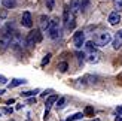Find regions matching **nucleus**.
<instances>
[{
  "mask_svg": "<svg viewBox=\"0 0 122 121\" xmlns=\"http://www.w3.org/2000/svg\"><path fill=\"white\" fill-rule=\"evenodd\" d=\"M115 121H122V118L121 117H116V120H115Z\"/></svg>",
  "mask_w": 122,
  "mask_h": 121,
  "instance_id": "obj_30",
  "label": "nucleus"
},
{
  "mask_svg": "<svg viewBox=\"0 0 122 121\" xmlns=\"http://www.w3.org/2000/svg\"><path fill=\"white\" fill-rule=\"evenodd\" d=\"M6 81H8V79H6L5 76H2V75H0V84H6Z\"/></svg>",
  "mask_w": 122,
  "mask_h": 121,
  "instance_id": "obj_25",
  "label": "nucleus"
},
{
  "mask_svg": "<svg viewBox=\"0 0 122 121\" xmlns=\"http://www.w3.org/2000/svg\"><path fill=\"white\" fill-rule=\"evenodd\" d=\"M39 42H42V33H40L39 28H34V30H31V32L27 34L25 44H27V46H33L36 44H39Z\"/></svg>",
  "mask_w": 122,
  "mask_h": 121,
  "instance_id": "obj_3",
  "label": "nucleus"
},
{
  "mask_svg": "<svg viewBox=\"0 0 122 121\" xmlns=\"http://www.w3.org/2000/svg\"><path fill=\"white\" fill-rule=\"evenodd\" d=\"M69 9H70L71 14H76V12H79V11H81V2H79V0H71Z\"/></svg>",
  "mask_w": 122,
  "mask_h": 121,
  "instance_id": "obj_12",
  "label": "nucleus"
},
{
  "mask_svg": "<svg viewBox=\"0 0 122 121\" xmlns=\"http://www.w3.org/2000/svg\"><path fill=\"white\" fill-rule=\"evenodd\" d=\"M37 93H39V90H31V91H24V93H21V96H22V97H34Z\"/></svg>",
  "mask_w": 122,
  "mask_h": 121,
  "instance_id": "obj_16",
  "label": "nucleus"
},
{
  "mask_svg": "<svg viewBox=\"0 0 122 121\" xmlns=\"http://www.w3.org/2000/svg\"><path fill=\"white\" fill-rule=\"evenodd\" d=\"M21 24H22V27H27V28H31V27H33V18H31V14H30L28 11L22 12Z\"/></svg>",
  "mask_w": 122,
  "mask_h": 121,
  "instance_id": "obj_6",
  "label": "nucleus"
},
{
  "mask_svg": "<svg viewBox=\"0 0 122 121\" xmlns=\"http://www.w3.org/2000/svg\"><path fill=\"white\" fill-rule=\"evenodd\" d=\"M100 57H101V54L98 51H95V50L88 51V61H91V63H98L100 61Z\"/></svg>",
  "mask_w": 122,
  "mask_h": 121,
  "instance_id": "obj_9",
  "label": "nucleus"
},
{
  "mask_svg": "<svg viewBox=\"0 0 122 121\" xmlns=\"http://www.w3.org/2000/svg\"><path fill=\"white\" fill-rule=\"evenodd\" d=\"M27 81L25 79H12L10 81V84H9V88H15V87H18V85H22V84H25Z\"/></svg>",
  "mask_w": 122,
  "mask_h": 121,
  "instance_id": "obj_15",
  "label": "nucleus"
},
{
  "mask_svg": "<svg viewBox=\"0 0 122 121\" xmlns=\"http://www.w3.org/2000/svg\"><path fill=\"white\" fill-rule=\"evenodd\" d=\"M73 44L77 50H81V48L85 45V33L83 32H76L73 34Z\"/></svg>",
  "mask_w": 122,
  "mask_h": 121,
  "instance_id": "obj_5",
  "label": "nucleus"
},
{
  "mask_svg": "<svg viewBox=\"0 0 122 121\" xmlns=\"http://www.w3.org/2000/svg\"><path fill=\"white\" fill-rule=\"evenodd\" d=\"M0 21H2V20H0Z\"/></svg>",
  "mask_w": 122,
  "mask_h": 121,
  "instance_id": "obj_31",
  "label": "nucleus"
},
{
  "mask_svg": "<svg viewBox=\"0 0 122 121\" xmlns=\"http://www.w3.org/2000/svg\"><path fill=\"white\" fill-rule=\"evenodd\" d=\"M12 103H15V100H14V99H10V100H8V105H12Z\"/></svg>",
  "mask_w": 122,
  "mask_h": 121,
  "instance_id": "obj_27",
  "label": "nucleus"
},
{
  "mask_svg": "<svg viewBox=\"0 0 122 121\" xmlns=\"http://www.w3.org/2000/svg\"><path fill=\"white\" fill-rule=\"evenodd\" d=\"M5 94V90H0V96H3Z\"/></svg>",
  "mask_w": 122,
  "mask_h": 121,
  "instance_id": "obj_29",
  "label": "nucleus"
},
{
  "mask_svg": "<svg viewBox=\"0 0 122 121\" xmlns=\"http://www.w3.org/2000/svg\"><path fill=\"white\" fill-rule=\"evenodd\" d=\"M118 22H121V15H119L118 11H115L109 15V24H110V26H116Z\"/></svg>",
  "mask_w": 122,
  "mask_h": 121,
  "instance_id": "obj_10",
  "label": "nucleus"
},
{
  "mask_svg": "<svg viewBox=\"0 0 122 121\" xmlns=\"http://www.w3.org/2000/svg\"><path fill=\"white\" fill-rule=\"evenodd\" d=\"M92 112H94L92 108H86V109H85V114H86V115H89V114H92ZM85 114H83V115H85Z\"/></svg>",
  "mask_w": 122,
  "mask_h": 121,
  "instance_id": "obj_23",
  "label": "nucleus"
},
{
  "mask_svg": "<svg viewBox=\"0 0 122 121\" xmlns=\"http://www.w3.org/2000/svg\"><path fill=\"white\" fill-rule=\"evenodd\" d=\"M113 5H115V9L118 11L122 9V0H113Z\"/></svg>",
  "mask_w": 122,
  "mask_h": 121,
  "instance_id": "obj_20",
  "label": "nucleus"
},
{
  "mask_svg": "<svg viewBox=\"0 0 122 121\" xmlns=\"http://www.w3.org/2000/svg\"><path fill=\"white\" fill-rule=\"evenodd\" d=\"M2 5L6 9H14L16 6V0H2Z\"/></svg>",
  "mask_w": 122,
  "mask_h": 121,
  "instance_id": "obj_14",
  "label": "nucleus"
},
{
  "mask_svg": "<svg viewBox=\"0 0 122 121\" xmlns=\"http://www.w3.org/2000/svg\"><path fill=\"white\" fill-rule=\"evenodd\" d=\"M110 40H112V34L109 32H100L94 38V44L97 46H106V45L110 44Z\"/></svg>",
  "mask_w": 122,
  "mask_h": 121,
  "instance_id": "obj_2",
  "label": "nucleus"
},
{
  "mask_svg": "<svg viewBox=\"0 0 122 121\" xmlns=\"http://www.w3.org/2000/svg\"><path fill=\"white\" fill-rule=\"evenodd\" d=\"M54 5H55V0H46V8L49 11L54 9Z\"/></svg>",
  "mask_w": 122,
  "mask_h": 121,
  "instance_id": "obj_21",
  "label": "nucleus"
},
{
  "mask_svg": "<svg viewBox=\"0 0 122 121\" xmlns=\"http://www.w3.org/2000/svg\"><path fill=\"white\" fill-rule=\"evenodd\" d=\"M5 112H8V114H10V112H12V109H10V108H6V109H5Z\"/></svg>",
  "mask_w": 122,
  "mask_h": 121,
  "instance_id": "obj_28",
  "label": "nucleus"
},
{
  "mask_svg": "<svg viewBox=\"0 0 122 121\" xmlns=\"http://www.w3.org/2000/svg\"><path fill=\"white\" fill-rule=\"evenodd\" d=\"M49 60H51V54H46V55H45V58L42 60V66L48 64V63H49Z\"/></svg>",
  "mask_w": 122,
  "mask_h": 121,
  "instance_id": "obj_22",
  "label": "nucleus"
},
{
  "mask_svg": "<svg viewBox=\"0 0 122 121\" xmlns=\"http://www.w3.org/2000/svg\"><path fill=\"white\" fill-rule=\"evenodd\" d=\"M28 103H36V99H34V97H33V99H30V100H28Z\"/></svg>",
  "mask_w": 122,
  "mask_h": 121,
  "instance_id": "obj_26",
  "label": "nucleus"
},
{
  "mask_svg": "<svg viewBox=\"0 0 122 121\" xmlns=\"http://www.w3.org/2000/svg\"><path fill=\"white\" fill-rule=\"evenodd\" d=\"M66 102H67L66 97H60V99L57 100V109H63V108L66 106Z\"/></svg>",
  "mask_w": 122,
  "mask_h": 121,
  "instance_id": "obj_17",
  "label": "nucleus"
},
{
  "mask_svg": "<svg viewBox=\"0 0 122 121\" xmlns=\"http://www.w3.org/2000/svg\"><path fill=\"white\" fill-rule=\"evenodd\" d=\"M58 100V96L57 94H52V96H49V97L46 99V111H45V118L48 117V114H49V109H51V106L55 103V102Z\"/></svg>",
  "mask_w": 122,
  "mask_h": 121,
  "instance_id": "obj_8",
  "label": "nucleus"
},
{
  "mask_svg": "<svg viewBox=\"0 0 122 121\" xmlns=\"http://www.w3.org/2000/svg\"><path fill=\"white\" fill-rule=\"evenodd\" d=\"M67 67H69V64H67L66 61H61V63L58 64V70H60V72H66Z\"/></svg>",
  "mask_w": 122,
  "mask_h": 121,
  "instance_id": "obj_19",
  "label": "nucleus"
},
{
  "mask_svg": "<svg viewBox=\"0 0 122 121\" xmlns=\"http://www.w3.org/2000/svg\"><path fill=\"white\" fill-rule=\"evenodd\" d=\"M63 21H64V26L66 28H69V30H73L75 28V14H71L70 9H69V6H66L64 8V14H63Z\"/></svg>",
  "mask_w": 122,
  "mask_h": 121,
  "instance_id": "obj_4",
  "label": "nucleus"
},
{
  "mask_svg": "<svg viewBox=\"0 0 122 121\" xmlns=\"http://www.w3.org/2000/svg\"><path fill=\"white\" fill-rule=\"evenodd\" d=\"M46 32H48V34H49L51 39H58L60 38L61 30H60V20L58 18H54V20L49 21V27H48Z\"/></svg>",
  "mask_w": 122,
  "mask_h": 121,
  "instance_id": "obj_1",
  "label": "nucleus"
},
{
  "mask_svg": "<svg viewBox=\"0 0 122 121\" xmlns=\"http://www.w3.org/2000/svg\"><path fill=\"white\" fill-rule=\"evenodd\" d=\"M49 18L45 16V15H42L40 16V30H48V27H49Z\"/></svg>",
  "mask_w": 122,
  "mask_h": 121,
  "instance_id": "obj_13",
  "label": "nucleus"
},
{
  "mask_svg": "<svg viewBox=\"0 0 122 121\" xmlns=\"http://www.w3.org/2000/svg\"><path fill=\"white\" fill-rule=\"evenodd\" d=\"M116 112L119 114V115H121V118H122V106H118V108H116Z\"/></svg>",
  "mask_w": 122,
  "mask_h": 121,
  "instance_id": "obj_24",
  "label": "nucleus"
},
{
  "mask_svg": "<svg viewBox=\"0 0 122 121\" xmlns=\"http://www.w3.org/2000/svg\"><path fill=\"white\" fill-rule=\"evenodd\" d=\"M85 115L83 114H81V112H77V114H75V115H71L70 118H67V121H75V120H82Z\"/></svg>",
  "mask_w": 122,
  "mask_h": 121,
  "instance_id": "obj_18",
  "label": "nucleus"
},
{
  "mask_svg": "<svg viewBox=\"0 0 122 121\" xmlns=\"http://www.w3.org/2000/svg\"><path fill=\"white\" fill-rule=\"evenodd\" d=\"M113 48H115V50L122 48V30H119V32L116 33V36H115V39H113Z\"/></svg>",
  "mask_w": 122,
  "mask_h": 121,
  "instance_id": "obj_11",
  "label": "nucleus"
},
{
  "mask_svg": "<svg viewBox=\"0 0 122 121\" xmlns=\"http://www.w3.org/2000/svg\"><path fill=\"white\" fill-rule=\"evenodd\" d=\"M8 46H10V33H3L0 36V48L2 50H6Z\"/></svg>",
  "mask_w": 122,
  "mask_h": 121,
  "instance_id": "obj_7",
  "label": "nucleus"
}]
</instances>
